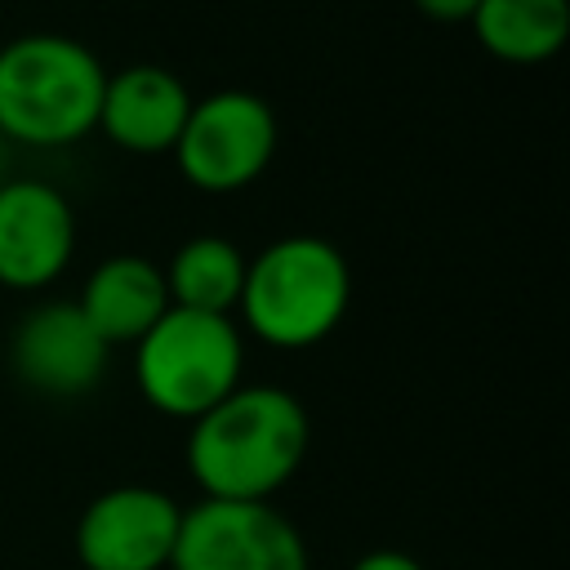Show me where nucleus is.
I'll list each match as a JSON object with an SVG mask.
<instances>
[{
	"instance_id": "1",
	"label": "nucleus",
	"mask_w": 570,
	"mask_h": 570,
	"mask_svg": "<svg viewBox=\"0 0 570 570\" xmlns=\"http://www.w3.org/2000/svg\"><path fill=\"white\" fill-rule=\"evenodd\" d=\"M307 454V410L272 383H240L191 419L187 468L205 499L272 503Z\"/></svg>"
},
{
	"instance_id": "2",
	"label": "nucleus",
	"mask_w": 570,
	"mask_h": 570,
	"mask_svg": "<svg viewBox=\"0 0 570 570\" xmlns=\"http://www.w3.org/2000/svg\"><path fill=\"white\" fill-rule=\"evenodd\" d=\"M107 67L62 31H22L0 45V138L62 147L98 129Z\"/></svg>"
},
{
	"instance_id": "3",
	"label": "nucleus",
	"mask_w": 570,
	"mask_h": 570,
	"mask_svg": "<svg viewBox=\"0 0 570 570\" xmlns=\"http://www.w3.org/2000/svg\"><path fill=\"white\" fill-rule=\"evenodd\" d=\"M352 303V267L325 236L294 232L245 258L240 316L272 347H312L334 334Z\"/></svg>"
},
{
	"instance_id": "4",
	"label": "nucleus",
	"mask_w": 570,
	"mask_h": 570,
	"mask_svg": "<svg viewBox=\"0 0 570 570\" xmlns=\"http://www.w3.org/2000/svg\"><path fill=\"white\" fill-rule=\"evenodd\" d=\"M134 379L147 405L169 419H200L240 387L245 338L232 316L174 307L134 343Z\"/></svg>"
},
{
	"instance_id": "5",
	"label": "nucleus",
	"mask_w": 570,
	"mask_h": 570,
	"mask_svg": "<svg viewBox=\"0 0 570 570\" xmlns=\"http://www.w3.org/2000/svg\"><path fill=\"white\" fill-rule=\"evenodd\" d=\"M276 111L249 89H214L191 98L183 134L174 142L178 169L200 191H240L276 156Z\"/></svg>"
},
{
	"instance_id": "6",
	"label": "nucleus",
	"mask_w": 570,
	"mask_h": 570,
	"mask_svg": "<svg viewBox=\"0 0 570 570\" xmlns=\"http://www.w3.org/2000/svg\"><path fill=\"white\" fill-rule=\"evenodd\" d=\"M169 570H307V548L272 503L200 499L178 521Z\"/></svg>"
},
{
	"instance_id": "7",
	"label": "nucleus",
	"mask_w": 570,
	"mask_h": 570,
	"mask_svg": "<svg viewBox=\"0 0 570 570\" xmlns=\"http://www.w3.org/2000/svg\"><path fill=\"white\" fill-rule=\"evenodd\" d=\"M183 508L156 485H111L76 521L85 570H165L178 543Z\"/></svg>"
},
{
	"instance_id": "8",
	"label": "nucleus",
	"mask_w": 570,
	"mask_h": 570,
	"mask_svg": "<svg viewBox=\"0 0 570 570\" xmlns=\"http://www.w3.org/2000/svg\"><path fill=\"white\" fill-rule=\"evenodd\" d=\"M107 343L98 338V330L85 321V312L76 307V298H45L36 303L9 343V361L13 374L40 392V396H85L89 387H98L102 370H107Z\"/></svg>"
},
{
	"instance_id": "9",
	"label": "nucleus",
	"mask_w": 570,
	"mask_h": 570,
	"mask_svg": "<svg viewBox=\"0 0 570 570\" xmlns=\"http://www.w3.org/2000/svg\"><path fill=\"white\" fill-rule=\"evenodd\" d=\"M76 209L45 178L0 183V285L40 289L71 263Z\"/></svg>"
},
{
	"instance_id": "10",
	"label": "nucleus",
	"mask_w": 570,
	"mask_h": 570,
	"mask_svg": "<svg viewBox=\"0 0 570 570\" xmlns=\"http://www.w3.org/2000/svg\"><path fill=\"white\" fill-rule=\"evenodd\" d=\"M187 111H191V94L169 67L129 62V67L111 71L107 85H102L98 129L120 151L160 156V151H174Z\"/></svg>"
},
{
	"instance_id": "11",
	"label": "nucleus",
	"mask_w": 570,
	"mask_h": 570,
	"mask_svg": "<svg viewBox=\"0 0 570 570\" xmlns=\"http://www.w3.org/2000/svg\"><path fill=\"white\" fill-rule=\"evenodd\" d=\"M76 307L85 312V321L98 330L107 347L138 343L169 312L165 267L142 254H111L89 272Z\"/></svg>"
},
{
	"instance_id": "12",
	"label": "nucleus",
	"mask_w": 570,
	"mask_h": 570,
	"mask_svg": "<svg viewBox=\"0 0 570 570\" xmlns=\"http://www.w3.org/2000/svg\"><path fill=\"white\" fill-rule=\"evenodd\" d=\"M468 22L494 58L539 62L566 45L570 0H481Z\"/></svg>"
},
{
	"instance_id": "13",
	"label": "nucleus",
	"mask_w": 570,
	"mask_h": 570,
	"mask_svg": "<svg viewBox=\"0 0 570 570\" xmlns=\"http://www.w3.org/2000/svg\"><path fill=\"white\" fill-rule=\"evenodd\" d=\"M245 285V254L236 240L227 236H191L174 249L169 267H165V289L174 307H191V312H218L227 316L240 298Z\"/></svg>"
},
{
	"instance_id": "14",
	"label": "nucleus",
	"mask_w": 570,
	"mask_h": 570,
	"mask_svg": "<svg viewBox=\"0 0 570 570\" xmlns=\"http://www.w3.org/2000/svg\"><path fill=\"white\" fill-rule=\"evenodd\" d=\"M347 570H428V566H423L419 557L401 552V548H374V552L356 557Z\"/></svg>"
},
{
	"instance_id": "15",
	"label": "nucleus",
	"mask_w": 570,
	"mask_h": 570,
	"mask_svg": "<svg viewBox=\"0 0 570 570\" xmlns=\"http://www.w3.org/2000/svg\"><path fill=\"white\" fill-rule=\"evenodd\" d=\"M476 4L481 0H414V9L436 18V22H463V18H472Z\"/></svg>"
}]
</instances>
